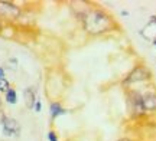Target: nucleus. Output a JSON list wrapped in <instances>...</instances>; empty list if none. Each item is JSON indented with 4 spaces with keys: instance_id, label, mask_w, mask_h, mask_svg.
<instances>
[{
    "instance_id": "obj_1",
    "label": "nucleus",
    "mask_w": 156,
    "mask_h": 141,
    "mask_svg": "<svg viewBox=\"0 0 156 141\" xmlns=\"http://www.w3.org/2000/svg\"><path fill=\"white\" fill-rule=\"evenodd\" d=\"M84 26L90 33L107 32L112 28V19L101 10H91L84 17Z\"/></svg>"
},
{
    "instance_id": "obj_2",
    "label": "nucleus",
    "mask_w": 156,
    "mask_h": 141,
    "mask_svg": "<svg viewBox=\"0 0 156 141\" xmlns=\"http://www.w3.org/2000/svg\"><path fill=\"white\" fill-rule=\"evenodd\" d=\"M19 16H20V9L16 5L10 2H0V20L13 22L19 19Z\"/></svg>"
},
{
    "instance_id": "obj_3",
    "label": "nucleus",
    "mask_w": 156,
    "mask_h": 141,
    "mask_svg": "<svg viewBox=\"0 0 156 141\" xmlns=\"http://www.w3.org/2000/svg\"><path fill=\"white\" fill-rule=\"evenodd\" d=\"M2 124H3V133L6 136H15L19 133V124L16 119L9 118V117H3L2 118Z\"/></svg>"
},
{
    "instance_id": "obj_4",
    "label": "nucleus",
    "mask_w": 156,
    "mask_h": 141,
    "mask_svg": "<svg viewBox=\"0 0 156 141\" xmlns=\"http://www.w3.org/2000/svg\"><path fill=\"white\" fill-rule=\"evenodd\" d=\"M23 96H25V104L28 108H34L35 102H36V96H35V91L32 88H26L23 91Z\"/></svg>"
},
{
    "instance_id": "obj_5",
    "label": "nucleus",
    "mask_w": 156,
    "mask_h": 141,
    "mask_svg": "<svg viewBox=\"0 0 156 141\" xmlns=\"http://www.w3.org/2000/svg\"><path fill=\"white\" fill-rule=\"evenodd\" d=\"M49 111H51V118L55 119L58 115H62V114H65L67 111L62 108V105L59 104V102H52L49 107Z\"/></svg>"
},
{
    "instance_id": "obj_6",
    "label": "nucleus",
    "mask_w": 156,
    "mask_h": 141,
    "mask_svg": "<svg viewBox=\"0 0 156 141\" xmlns=\"http://www.w3.org/2000/svg\"><path fill=\"white\" fill-rule=\"evenodd\" d=\"M145 109H156V95H146L142 98Z\"/></svg>"
},
{
    "instance_id": "obj_7",
    "label": "nucleus",
    "mask_w": 156,
    "mask_h": 141,
    "mask_svg": "<svg viewBox=\"0 0 156 141\" xmlns=\"http://www.w3.org/2000/svg\"><path fill=\"white\" fill-rule=\"evenodd\" d=\"M5 98H6V101L9 102V104H16L17 102L16 91L13 89V88H9V89L5 92Z\"/></svg>"
},
{
    "instance_id": "obj_8",
    "label": "nucleus",
    "mask_w": 156,
    "mask_h": 141,
    "mask_svg": "<svg viewBox=\"0 0 156 141\" xmlns=\"http://www.w3.org/2000/svg\"><path fill=\"white\" fill-rule=\"evenodd\" d=\"M10 88V84H9V81L6 78H2L0 79V91L2 92H6V91Z\"/></svg>"
},
{
    "instance_id": "obj_9",
    "label": "nucleus",
    "mask_w": 156,
    "mask_h": 141,
    "mask_svg": "<svg viewBox=\"0 0 156 141\" xmlns=\"http://www.w3.org/2000/svg\"><path fill=\"white\" fill-rule=\"evenodd\" d=\"M48 140L49 141H58V137H56V133L54 130H51L48 133Z\"/></svg>"
},
{
    "instance_id": "obj_10",
    "label": "nucleus",
    "mask_w": 156,
    "mask_h": 141,
    "mask_svg": "<svg viewBox=\"0 0 156 141\" xmlns=\"http://www.w3.org/2000/svg\"><path fill=\"white\" fill-rule=\"evenodd\" d=\"M34 108H35V111H36V112H41V108H42V104H41V101H39V99H36V102H35Z\"/></svg>"
},
{
    "instance_id": "obj_11",
    "label": "nucleus",
    "mask_w": 156,
    "mask_h": 141,
    "mask_svg": "<svg viewBox=\"0 0 156 141\" xmlns=\"http://www.w3.org/2000/svg\"><path fill=\"white\" fill-rule=\"evenodd\" d=\"M2 78H5V69L3 68H0V79Z\"/></svg>"
},
{
    "instance_id": "obj_12",
    "label": "nucleus",
    "mask_w": 156,
    "mask_h": 141,
    "mask_svg": "<svg viewBox=\"0 0 156 141\" xmlns=\"http://www.w3.org/2000/svg\"><path fill=\"white\" fill-rule=\"evenodd\" d=\"M3 30V25H2V22H0V32Z\"/></svg>"
},
{
    "instance_id": "obj_13",
    "label": "nucleus",
    "mask_w": 156,
    "mask_h": 141,
    "mask_svg": "<svg viewBox=\"0 0 156 141\" xmlns=\"http://www.w3.org/2000/svg\"><path fill=\"white\" fill-rule=\"evenodd\" d=\"M119 141H130V140H127V138H122V140H119Z\"/></svg>"
},
{
    "instance_id": "obj_14",
    "label": "nucleus",
    "mask_w": 156,
    "mask_h": 141,
    "mask_svg": "<svg viewBox=\"0 0 156 141\" xmlns=\"http://www.w3.org/2000/svg\"><path fill=\"white\" fill-rule=\"evenodd\" d=\"M153 45H155V46H156V40H153Z\"/></svg>"
}]
</instances>
